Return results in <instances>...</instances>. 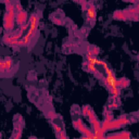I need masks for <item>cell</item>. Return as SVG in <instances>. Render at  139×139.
Returning <instances> with one entry per match:
<instances>
[{
	"label": "cell",
	"instance_id": "cell-1",
	"mask_svg": "<svg viewBox=\"0 0 139 139\" xmlns=\"http://www.w3.org/2000/svg\"><path fill=\"white\" fill-rule=\"evenodd\" d=\"M87 20L89 22H93L96 20V8L93 4H90L87 10Z\"/></svg>",
	"mask_w": 139,
	"mask_h": 139
},
{
	"label": "cell",
	"instance_id": "cell-2",
	"mask_svg": "<svg viewBox=\"0 0 139 139\" xmlns=\"http://www.w3.org/2000/svg\"><path fill=\"white\" fill-rule=\"evenodd\" d=\"M87 71L88 72H92V73H97V69H96V65L91 64V63H88L87 62Z\"/></svg>",
	"mask_w": 139,
	"mask_h": 139
},
{
	"label": "cell",
	"instance_id": "cell-3",
	"mask_svg": "<svg viewBox=\"0 0 139 139\" xmlns=\"http://www.w3.org/2000/svg\"><path fill=\"white\" fill-rule=\"evenodd\" d=\"M110 89V92H111V94H112L113 97H118L119 94H120V89L118 87H113V88H109Z\"/></svg>",
	"mask_w": 139,
	"mask_h": 139
}]
</instances>
